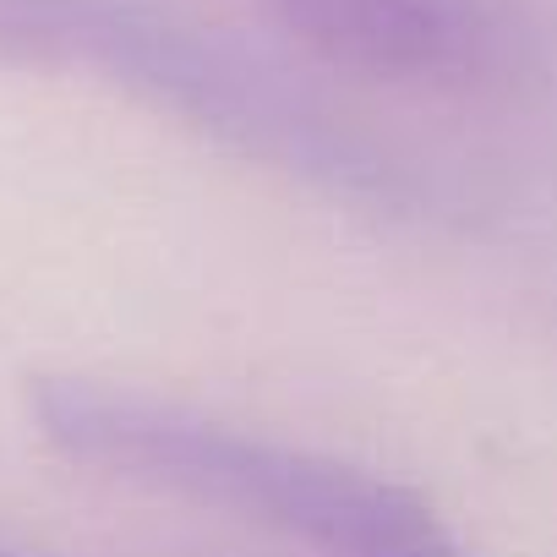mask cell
I'll return each instance as SVG.
<instances>
[{"instance_id":"cell-1","label":"cell","mask_w":557,"mask_h":557,"mask_svg":"<svg viewBox=\"0 0 557 557\" xmlns=\"http://www.w3.org/2000/svg\"><path fill=\"white\" fill-rule=\"evenodd\" d=\"M28 416L77 465L230 508L323 557H475L421 492L334 454L235 432L170 399L94 377H34Z\"/></svg>"},{"instance_id":"cell-2","label":"cell","mask_w":557,"mask_h":557,"mask_svg":"<svg viewBox=\"0 0 557 557\" xmlns=\"http://www.w3.org/2000/svg\"><path fill=\"white\" fill-rule=\"evenodd\" d=\"M339 72L399 88H470L497 66V23L481 0H257Z\"/></svg>"},{"instance_id":"cell-3","label":"cell","mask_w":557,"mask_h":557,"mask_svg":"<svg viewBox=\"0 0 557 557\" xmlns=\"http://www.w3.org/2000/svg\"><path fill=\"white\" fill-rule=\"evenodd\" d=\"M104 12L110 0H0V61H94Z\"/></svg>"},{"instance_id":"cell-4","label":"cell","mask_w":557,"mask_h":557,"mask_svg":"<svg viewBox=\"0 0 557 557\" xmlns=\"http://www.w3.org/2000/svg\"><path fill=\"white\" fill-rule=\"evenodd\" d=\"M0 557H34V552H23L17 541H7V535H0Z\"/></svg>"}]
</instances>
